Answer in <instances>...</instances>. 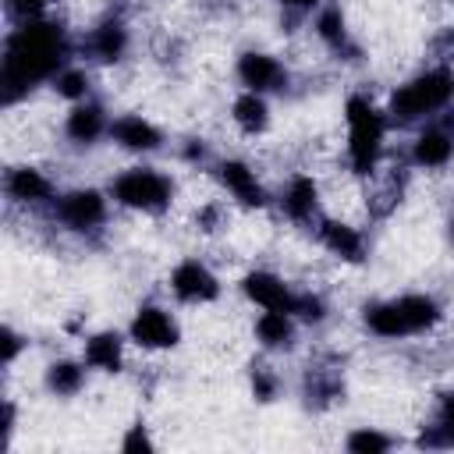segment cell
I'll return each mask as SVG.
<instances>
[{"instance_id": "6da1fadb", "label": "cell", "mask_w": 454, "mask_h": 454, "mask_svg": "<svg viewBox=\"0 0 454 454\" xmlns=\"http://www.w3.org/2000/svg\"><path fill=\"white\" fill-rule=\"evenodd\" d=\"M67 57H71V43L60 25H53L46 18L18 21V28L4 43V71H0L4 99L14 103L32 85H39L46 78L53 82V74L67 64Z\"/></svg>"}, {"instance_id": "7a4b0ae2", "label": "cell", "mask_w": 454, "mask_h": 454, "mask_svg": "<svg viewBox=\"0 0 454 454\" xmlns=\"http://www.w3.org/2000/svg\"><path fill=\"white\" fill-rule=\"evenodd\" d=\"M454 99V71L450 67H426L404 85H397L387 99V121L390 124H419L443 114Z\"/></svg>"}, {"instance_id": "3957f363", "label": "cell", "mask_w": 454, "mask_h": 454, "mask_svg": "<svg viewBox=\"0 0 454 454\" xmlns=\"http://www.w3.org/2000/svg\"><path fill=\"white\" fill-rule=\"evenodd\" d=\"M344 124H348V163L355 174L369 177L380 167L383 142H387V114L369 96H348L344 103Z\"/></svg>"}, {"instance_id": "277c9868", "label": "cell", "mask_w": 454, "mask_h": 454, "mask_svg": "<svg viewBox=\"0 0 454 454\" xmlns=\"http://www.w3.org/2000/svg\"><path fill=\"white\" fill-rule=\"evenodd\" d=\"M110 199L135 213H163L174 199V181L156 167H128L110 181Z\"/></svg>"}, {"instance_id": "5b68a950", "label": "cell", "mask_w": 454, "mask_h": 454, "mask_svg": "<svg viewBox=\"0 0 454 454\" xmlns=\"http://www.w3.org/2000/svg\"><path fill=\"white\" fill-rule=\"evenodd\" d=\"M53 213H57V220H60L67 231H74V234H92V231H99V227L106 223L110 202H106V195L96 192V188H74V192H64V195L53 199Z\"/></svg>"}, {"instance_id": "8992f818", "label": "cell", "mask_w": 454, "mask_h": 454, "mask_svg": "<svg viewBox=\"0 0 454 454\" xmlns=\"http://www.w3.org/2000/svg\"><path fill=\"white\" fill-rule=\"evenodd\" d=\"M128 337L142 351H167V348H174L181 340V326L170 316V309H163V305H142L131 316V323H128Z\"/></svg>"}, {"instance_id": "52a82bcc", "label": "cell", "mask_w": 454, "mask_h": 454, "mask_svg": "<svg viewBox=\"0 0 454 454\" xmlns=\"http://www.w3.org/2000/svg\"><path fill=\"white\" fill-rule=\"evenodd\" d=\"M170 291L184 305H209L220 298V280L202 259H181L170 270Z\"/></svg>"}, {"instance_id": "ba28073f", "label": "cell", "mask_w": 454, "mask_h": 454, "mask_svg": "<svg viewBox=\"0 0 454 454\" xmlns=\"http://www.w3.org/2000/svg\"><path fill=\"white\" fill-rule=\"evenodd\" d=\"M454 160V121H429L411 142V163L419 170H440Z\"/></svg>"}, {"instance_id": "9c48e42d", "label": "cell", "mask_w": 454, "mask_h": 454, "mask_svg": "<svg viewBox=\"0 0 454 454\" xmlns=\"http://www.w3.org/2000/svg\"><path fill=\"white\" fill-rule=\"evenodd\" d=\"M216 181H220L223 192H227L238 206H245V209H262V206L270 202V195H266L259 174H255L245 160H220V163H216Z\"/></svg>"}, {"instance_id": "30bf717a", "label": "cell", "mask_w": 454, "mask_h": 454, "mask_svg": "<svg viewBox=\"0 0 454 454\" xmlns=\"http://www.w3.org/2000/svg\"><path fill=\"white\" fill-rule=\"evenodd\" d=\"M238 82L241 89L248 92H280L287 85V67L273 57V53H262V50H248L238 57Z\"/></svg>"}, {"instance_id": "8fae6325", "label": "cell", "mask_w": 454, "mask_h": 454, "mask_svg": "<svg viewBox=\"0 0 454 454\" xmlns=\"http://www.w3.org/2000/svg\"><path fill=\"white\" fill-rule=\"evenodd\" d=\"M241 291H245V298H248L252 305H259V309H280V312H291V316H294L298 291H294L284 277H277V273H270V270H252V273H245V277H241Z\"/></svg>"}, {"instance_id": "7c38bea8", "label": "cell", "mask_w": 454, "mask_h": 454, "mask_svg": "<svg viewBox=\"0 0 454 454\" xmlns=\"http://www.w3.org/2000/svg\"><path fill=\"white\" fill-rule=\"evenodd\" d=\"M280 209H284V216L291 220V223H319V184H316V177H309V174H294V177H287V184H284V192H280Z\"/></svg>"}, {"instance_id": "4fadbf2b", "label": "cell", "mask_w": 454, "mask_h": 454, "mask_svg": "<svg viewBox=\"0 0 454 454\" xmlns=\"http://www.w3.org/2000/svg\"><path fill=\"white\" fill-rule=\"evenodd\" d=\"M316 238H319V245H323L330 255H337V259H344V262H362V259H365V238H362V231H358L355 223H348V220L319 216Z\"/></svg>"}, {"instance_id": "5bb4252c", "label": "cell", "mask_w": 454, "mask_h": 454, "mask_svg": "<svg viewBox=\"0 0 454 454\" xmlns=\"http://www.w3.org/2000/svg\"><path fill=\"white\" fill-rule=\"evenodd\" d=\"M110 142L128 153H156L163 145V131L142 114H121L110 121Z\"/></svg>"}, {"instance_id": "9a60e30c", "label": "cell", "mask_w": 454, "mask_h": 454, "mask_svg": "<svg viewBox=\"0 0 454 454\" xmlns=\"http://www.w3.org/2000/svg\"><path fill=\"white\" fill-rule=\"evenodd\" d=\"M4 192L11 202H21V206H43V202H53V181L39 170V167H11L4 174Z\"/></svg>"}, {"instance_id": "2e32d148", "label": "cell", "mask_w": 454, "mask_h": 454, "mask_svg": "<svg viewBox=\"0 0 454 454\" xmlns=\"http://www.w3.org/2000/svg\"><path fill=\"white\" fill-rule=\"evenodd\" d=\"M128 25L121 21V18H106V21H99L96 28H89V35H85V43H82V50L89 53V60H96V64H117L124 53H128Z\"/></svg>"}, {"instance_id": "e0dca14e", "label": "cell", "mask_w": 454, "mask_h": 454, "mask_svg": "<svg viewBox=\"0 0 454 454\" xmlns=\"http://www.w3.org/2000/svg\"><path fill=\"white\" fill-rule=\"evenodd\" d=\"M64 135L67 142L74 145H92L99 142L103 135H110V121H106V110L92 99H82V103H71L67 117H64Z\"/></svg>"}, {"instance_id": "ac0fdd59", "label": "cell", "mask_w": 454, "mask_h": 454, "mask_svg": "<svg viewBox=\"0 0 454 454\" xmlns=\"http://www.w3.org/2000/svg\"><path fill=\"white\" fill-rule=\"evenodd\" d=\"M82 358H85L89 369H99V372H121V365H124V340H121V333H114V330H99V333H92V337L85 340Z\"/></svg>"}, {"instance_id": "d6986e66", "label": "cell", "mask_w": 454, "mask_h": 454, "mask_svg": "<svg viewBox=\"0 0 454 454\" xmlns=\"http://www.w3.org/2000/svg\"><path fill=\"white\" fill-rule=\"evenodd\" d=\"M231 121L238 124V131L245 135H262L270 128V103L262 92H248L241 89L231 103Z\"/></svg>"}, {"instance_id": "ffe728a7", "label": "cell", "mask_w": 454, "mask_h": 454, "mask_svg": "<svg viewBox=\"0 0 454 454\" xmlns=\"http://www.w3.org/2000/svg\"><path fill=\"white\" fill-rule=\"evenodd\" d=\"M255 340L270 351H284L294 344V316L280 309H262L255 316Z\"/></svg>"}, {"instance_id": "44dd1931", "label": "cell", "mask_w": 454, "mask_h": 454, "mask_svg": "<svg viewBox=\"0 0 454 454\" xmlns=\"http://www.w3.org/2000/svg\"><path fill=\"white\" fill-rule=\"evenodd\" d=\"M312 28H316V39H319L330 53H337V57L355 53L351 35H348V21H344L340 7H333V4L319 7V11H316V25H312Z\"/></svg>"}, {"instance_id": "7402d4cb", "label": "cell", "mask_w": 454, "mask_h": 454, "mask_svg": "<svg viewBox=\"0 0 454 454\" xmlns=\"http://www.w3.org/2000/svg\"><path fill=\"white\" fill-rule=\"evenodd\" d=\"M362 319H365V330L376 333V337H383V340L411 337V333H408V323H404V312H401V305H397V298H390V301H372V305L365 309Z\"/></svg>"}, {"instance_id": "603a6c76", "label": "cell", "mask_w": 454, "mask_h": 454, "mask_svg": "<svg viewBox=\"0 0 454 454\" xmlns=\"http://www.w3.org/2000/svg\"><path fill=\"white\" fill-rule=\"evenodd\" d=\"M397 305L404 312L408 333H426L443 319V309H440V301L433 294H401Z\"/></svg>"}, {"instance_id": "cb8c5ba5", "label": "cell", "mask_w": 454, "mask_h": 454, "mask_svg": "<svg viewBox=\"0 0 454 454\" xmlns=\"http://www.w3.org/2000/svg\"><path fill=\"white\" fill-rule=\"evenodd\" d=\"M46 387L57 397H74L85 387V358L71 362V358H57L46 365Z\"/></svg>"}, {"instance_id": "d4e9b609", "label": "cell", "mask_w": 454, "mask_h": 454, "mask_svg": "<svg viewBox=\"0 0 454 454\" xmlns=\"http://www.w3.org/2000/svg\"><path fill=\"white\" fill-rule=\"evenodd\" d=\"M89 89H92V78H89V71L78 67V64H64V67L53 74V92H57L60 99H67V103L89 99Z\"/></svg>"}, {"instance_id": "484cf974", "label": "cell", "mask_w": 454, "mask_h": 454, "mask_svg": "<svg viewBox=\"0 0 454 454\" xmlns=\"http://www.w3.org/2000/svg\"><path fill=\"white\" fill-rule=\"evenodd\" d=\"M344 447H348V450H355V454H383V450H390V447H394V440H390L387 433H380V429L362 426V429H355V433L344 440Z\"/></svg>"}, {"instance_id": "4316f807", "label": "cell", "mask_w": 454, "mask_h": 454, "mask_svg": "<svg viewBox=\"0 0 454 454\" xmlns=\"http://www.w3.org/2000/svg\"><path fill=\"white\" fill-rule=\"evenodd\" d=\"M252 394H255L259 401H273V394H277V376H273L266 365L252 369Z\"/></svg>"}, {"instance_id": "83f0119b", "label": "cell", "mask_w": 454, "mask_h": 454, "mask_svg": "<svg viewBox=\"0 0 454 454\" xmlns=\"http://www.w3.org/2000/svg\"><path fill=\"white\" fill-rule=\"evenodd\" d=\"M436 426L443 429L447 447H454V390H447V394L440 397V419H436Z\"/></svg>"}, {"instance_id": "f1b7e54d", "label": "cell", "mask_w": 454, "mask_h": 454, "mask_svg": "<svg viewBox=\"0 0 454 454\" xmlns=\"http://www.w3.org/2000/svg\"><path fill=\"white\" fill-rule=\"evenodd\" d=\"M46 4H50V0H7V11H11V18L28 21V18H43Z\"/></svg>"}, {"instance_id": "f546056e", "label": "cell", "mask_w": 454, "mask_h": 454, "mask_svg": "<svg viewBox=\"0 0 454 454\" xmlns=\"http://www.w3.org/2000/svg\"><path fill=\"white\" fill-rule=\"evenodd\" d=\"M121 447H124L128 454H135V450H153V440H149L145 426H131V433L121 440Z\"/></svg>"}, {"instance_id": "4dcf8cb0", "label": "cell", "mask_w": 454, "mask_h": 454, "mask_svg": "<svg viewBox=\"0 0 454 454\" xmlns=\"http://www.w3.org/2000/svg\"><path fill=\"white\" fill-rule=\"evenodd\" d=\"M319 7V0H280V11L291 18H309Z\"/></svg>"}, {"instance_id": "1f68e13d", "label": "cell", "mask_w": 454, "mask_h": 454, "mask_svg": "<svg viewBox=\"0 0 454 454\" xmlns=\"http://www.w3.org/2000/svg\"><path fill=\"white\" fill-rule=\"evenodd\" d=\"M220 216H223V206L220 202H209L195 220L202 223V231H216V223H220Z\"/></svg>"}, {"instance_id": "d6a6232c", "label": "cell", "mask_w": 454, "mask_h": 454, "mask_svg": "<svg viewBox=\"0 0 454 454\" xmlns=\"http://www.w3.org/2000/svg\"><path fill=\"white\" fill-rule=\"evenodd\" d=\"M18 351H21V337H18L11 326H4V362L11 365V362L18 358Z\"/></svg>"}, {"instance_id": "836d02e7", "label": "cell", "mask_w": 454, "mask_h": 454, "mask_svg": "<svg viewBox=\"0 0 454 454\" xmlns=\"http://www.w3.org/2000/svg\"><path fill=\"white\" fill-rule=\"evenodd\" d=\"M447 238H450V241H454V213H450V216H447Z\"/></svg>"}]
</instances>
